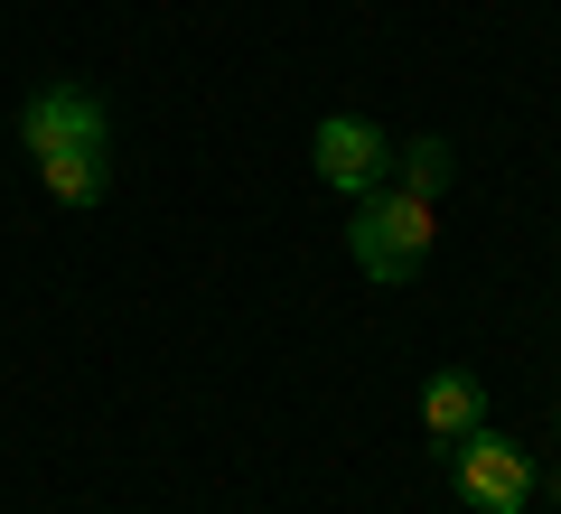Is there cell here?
<instances>
[{
	"label": "cell",
	"mask_w": 561,
	"mask_h": 514,
	"mask_svg": "<svg viewBox=\"0 0 561 514\" xmlns=\"http://www.w3.org/2000/svg\"><path fill=\"white\" fill-rule=\"evenodd\" d=\"M431 197L421 187H402V179H375L356 197V225H346V243H356V262H365V281H412L421 262H431Z\"/></svg>",
	"instance_id": "6da1fadb"
},
{
	"label": "cell",
	"mask_w": 561,
	"mask_h": 514,
	"mask_svg": "<svg viewBox=\"0 0 561 514\" xmlns=\"http://www.w3.org/2000/svg\"><path fill=\"white\" fill-rule=\"evenodd\" d=\"M449 487H459L468 505H486V514H524L534 505V458L478 421L468 439H449Z\"/></svg>",
	"instance_id": "7a4b0ae2"
},
{
	"label": "cell",
	"mask_w": 561,
	"mask_h": 514,
	"mask_svg": "<svg viewBox=\"0 0 561 514\" xmlns=\"http://www.w3.org/2000/svg\"><path fill=\"white\" fill-rule=\"evenodd\" d=\"M309 159H319V179L346 187V197H365L375 179H393V140H383L365 113H328L319 140H309Z\"/></svg>",
	"instance_id": "3957f363"
},
{
	"label": "cell",
	"mask_w": 561,
	"mask_h": 514,
	"mask_svg": "<svg viewBox=\"0 0 561 514\" xmlns=\"http://www.w3.org/2000/svg\"><path fill=\"white\" fill-rule=\"evenodd\" d=\"M20 132H28V159H47V150H103V103L84 94V84H38L28 113H20Z\"/></svg>",
	"instance_id": "277c9868"
},
{
	"label": "cell",
	"mask_w": 561,
	"mask_h": 514,
	"mask_svg": "<svg viewBox=\"0 0 561 514\" xmlns=\"http://www.w3.org/2000/svg\"><path fill=\"white\" fill-rule=\"evenodd\" d=\"M478 421H486V384L468 375V365H449V375H431V393H421V431H431V439L449 449V439H468Z\"/></svg>",
	"instance_id": "5b68a950"
},
{
	"label": "cell",
	"mask_w": 561,
	"mask_h": 514,
	"mask_svg": "<svg viewBox=\"0 0 561 514\" xmlns=\"http://www.w3.org/2000/svg\"><path fill=\"white\" fill-rule=\"evenodd\" d=\"M38 179H47V197H57V206H94L103 187H113V159H103V150H47Z\"/></svg>",
	"instance_id": "8992f818"
},
{
	"label": "cell",
	"mask_w": 561,
	"mask_h": 514,
	"mask_svg": "<svg viewBox=\"0 0 561 514\" xmlns=\"http://www.w3.org/2000/svg\"><path fill=\"white\" fill-rule=\"evenodd\" d=\"M449 169H459V159H449V140H402V150H393V179L421 187V197H440Z\"/></svg>",
	"instance_id": "52a82bcc"
}]
</instances>
